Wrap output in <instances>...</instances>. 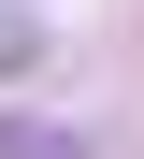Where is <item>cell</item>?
Wrapping results in <instances>:
<instances>
[{"label": "cell", "mask_w": 144, "mask_h": 159, "mask_svg": "<svg viewBox=\"0 0 144 159\" xmlns=\"http://www.w3.org/2000/svg\"><path fill=\"white\" fill-rule=\"evenodd\" d=\"M58 58V29H29V15H0V72H43Z\"/></svg>", "instance_id": "1"}, {"label": "cell", "mask_w": 144, "mask_h": 159, "mask_svg": "<svg viewBox=\"0 0 144 159\" xmlns=\"http://www.w3.org/2000/svg\"><path fill=\"white\" fill-rule=\"evenodd\" d=\"M0 159H86L72 130H29V116H0Z\"/></svg>", "instance_id": "2"}]
</instances>
